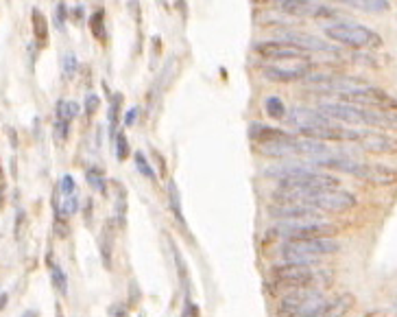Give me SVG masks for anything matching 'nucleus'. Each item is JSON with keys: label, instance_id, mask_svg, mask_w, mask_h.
Segmentation results:
<instances>
[{"label": "nucleus", "instance_id": "obj_1", "mask_svg": "<svg viewBox=\"0 0 397 317\" xmlns=\"http://www.w3.org/2000/svg\"><path fill=\"white\" fill-rule=\"evenodd\" d=\"M341 252V243L332 236L323 238H306V241H284L282 245V258L291 263H306L316 265L323 256H330Z\"/></svg>", "mask_w": 397, "mask_h": 317}, {"label": "nucleus", "instance_id": "obj_2", "mask_svg": "<svg viewBox=\"0 0 397 317\" xmlns=\"http://www.w3.org/2000/svg\"><path fill=\"white\" fill-rule=\"evenodd\" d=\"M326 38L332 40L334 44L349 46V49H378V46H382L380 33H376L369 26L349 22V20L326 26Z\"/></svg>", "mask_w": 397, "mask_h": 317}, {"label": "nucleus", "instance_id": "obj_3", "mask_svg": "<svg viewBox=\"0 0 397 317\" xmlns=\"http://www.w3.org/2000/svg\"><path fill=\"white\" fill-rule=\"evenodd\" d=\"M271 278H273V283L284 285V287L306 289V287H314L316 283H321L323 278L330 280V273L316 269L314 265L284 261V263L273 265V269H271Z\"/></svg>", "mask_w": 397, "mask_h": 317}, {"label": "nucleus", "instance_id": "obj_4", "mask_svg": "<svg viewBox=\"0 0 397 317\" xmlns=\"http://www.w3.org/2000/svg\"><path fill=\"white\" fill-rule=\"evenodd\" d=\"M328 298L314 287L295 289L279 302V317H321Z\"/></svg>", "mask_w": 397, "mask_h": 317}, {"label": "nucleus", "instance_id": "obj_5", "mask_svg": "<svg viewBox=\"0 0 397 317\" xmlns=\"http://www.w3.org/2000/svg\"><path fill=\"white\" fill-rule=\"evenodd\" d=\"M339 228L323 219H297V221H277L271 230L273 236L284 241H306V238H323L336 234Z\"/></svg>", "mask_w": 397, "mask_h": 317}, {"label": "nucleus", "instance_id": "obj_6", "mask_svg": "<svg viewBox=\"0 0 397 317\" xmlns=\"http://www.w3.org/2000/svg\"><path fill=\"white\" fill-rule=\"evenodd\" d=\"M306 88L310 92H321V94H336L339 99L358 90V88H365L369 86L365 79L360 77H349V75H330V73H310L304 79Z\"/></svg>", "mask_w": 397, "mask_h": 317}, {"label": "nucleus", "instance_id": "obj_7", "mask_svg": "<svg viewBox=\"0 0 397 317\" xmlns=\"http://www.w3.org/2000/svg\"><path fill=\"white\" fill-rule=\"evenodd\" d=\"M304 203L316 208L319 213H330V215H345L356 208L358 197L351 191L343 188H330V191H319L312 197H308Z\"/></svg>", "mask_w": 397, "mask_h": 317}, {"label": "nucleus", "instance_id": "obj_8", "mask_svg": "<svg viewBox=\"0 0 397 317\" xmlns=\"http://www.w3.org/2000/svg\"><path fill=\"white\" fill-rule=\"evenodd\" d=\"M339 101H347L354 103L358 108H369V110H384V112H397V99L376 86H365V88H358L345 96H341Z\"/></svg>", "mask_w": 397, "mask_h": 317}, {"label": "nucleus", "instance_id": "obj_9", "mask_svg": "<svg viewBox=\"0 0 397 317\" xmlns=\"http://www.w3.org/2000/svg\"><path fill=\"white\" fill-rule=\"evenodd\" d=\"M349 175H354V178L363 180V182H369L373 186H393V184H397V168L380 164V162L354 160L351 168H349Z\"/></svg>", "mask_w": 397, "mask_h": 317}, {"label": "nucleus", "instance_id": "obj_10", "mask_svg": "<svg viewBox=\"0 0 397 317\" xmlns=\"http://www.w3.org/2000/svg\"><path fill=\"white\" fill-rule=\"evenodd\" d=\"M321 114H326L330 121L334 123H343V125H360L363 127L365 123V108H358L354 103L347 101H326V103H319L316 108Z\"/></svg>", "mask_w": 397, "mask_h": 317}, {"label": "nucleus", "instance_id": "obj_11", "mask_svg": "<svg viewBox=\"0 0 397 317\" xmlns=\"http://www.w3.org/2000/svg\"><path fill=\"white\" fill-rule=\"evenodd\" d=\"M279 11L293 16V18H310V20H330L336 18L339 11L323 5V3H314V0H282L277 5Z\"/></svg>", "mask_w": 397, "mask_h": 317}, {"label": "nucleus", "instance_id": "obj_12", "mask_svg": "<svg viewBox=\"0 0 397 317\" xmlns=\"http://www.w3.org/2000/svg\"><path fill=\"white\" fill-rule=\"evenodd\" d=\"M356 145L363 151L376 154V156H395L397 154V138L388 136L386 131L360 129V138Z\"/></svg>", "mask_w": 397, "mask_h": 317}, {"label": "nucleus", "instance_id": "obj_13", "mask_svg": "<svg viewBox=\"0 0 397 317\" xmlns=\"http://www.w3.org/2000/svg\"><path fill=\"white\" fill-rule=\"evenodd\" d=\"M269 217L277 219V221H297V219H321V213L316 208L301 203V201H293V203H282L275 201L273 206H269Z\"/></svg>", "mask_w": 397, "mask_h": 317}, {"label": "nucleus", "instance_id": "obj_14", "mask_svg": "<svg viewBox=\"0 0 397 317\" xmlns=\"http://www.w3.org/2000/svg\"><path fill=\"white\" fill-rule=\"evenodd\" d=\"M279 40L286 42V44H293L306 53H328V55H341V49L321 40V38H314V35H308V33H293V31H286L279 35Z\"/></svg>", "mask_w": 397, "mask_h": 317}, {"label": "nucleus", "instance_id": "obj_15", "mask_svg": "<svg viewBox=\"0 0 397 317\" xmlns=\"http://www.w3.org/2000/svg\"><path fill=\"white\" fill-rule=\"evenodd\" d=\"M288 123L295 125L301 134L308 131V129H316V127H326V125H332L334 121H330L326 114H321L319 110L314 108H304V105H297V108H291L286 114Z\"/></svg>", "mask_w": 397, "mask_h": 317}, {"label": "nucleus", "instance_id": "obj_16", "mask_svg": "<svg viewBox=\"0 0 397 317\" xmlns=\"http://www.w3.org/2000/svg\"><path fill=\"white\" fill-rule=\"evenodd\" d=\"M256 51H258L264 59H279V61H284V59H306V57H308L306 51H301V49H297V46H293V44H286V42H282V40L262 42V44L256 46Z\"/></svg>", "mask_w": 397, "mask_h": 317}, {"label": "nucleus", "instance_id": "obj_17", "mask_svg": "<svg viewBox=\"0 0 397 317\" xmlns=\"http://www.w3.org/2000/svg\"><path fill=\"white\" fill-rule=\"evenodd\" d=\"M308 75H310V66L308 64H297L293 68H284V66L269 64L264 68V77L267 79L282 81V84H291V81H297V79H306Z\"/></svg>", "mask_w": 397, "mask_h": 317}, {"label": "nucleus", "instance_id": "obj_18", "mask_svg": "<svg viewBox=\"0 0 397 317\" xmlns=\"http://www.w3.org/2000/svg\"><path fill=\"white\" fill-rule=\"evenodd\" d=\"M363 127L376 129V131H397V112H384V110H369L365 108V123Z\"/></svg>", "mask_w": 397, "mask_h": 317}, {"label": "nucleus", "instance_id": "obj_19", "mask_svg": "<svg viewBox=\"0 0 397 317\" xmlns=\"http://www.w3.org/2000/svg\"><path fill=\"white\" fill-rule=\"evenodd\" d=\"M291 134H286L284 129H277V127H271V125H262V123H251L249 127V138L258 143L260 147L262 145H271V143H279V140L288 138Z\"/></svg>", "mask_w": 397, "mask_h": 317}, {"label": "nucleus", "instance_id": "obj_20", "mask_svg": "<svg viewBox=\"0 0 397 317\" xmlns=\"http://www.w3.org/2000/svg\"><path fill=\"white\" fill-rule=\"evenodd\" d=\"M354 306H356V298L351 293H339L334 298H328L321 317H345Z\"/></svg>", "mask_w": 397, "mask_h": 317}, {"label": "nucleus", "instance_id": "obj_21", "mask_svg": "<svg viewBox=\"0 0 397 317\" xmlns=\"http://www.w3.org/2000/svg\"><path fill=\"white\" fill-rule=\"evenodd\" d=\"M339 3L358 9V11H367V14H384L391 9L388 0H339Z\"/></svg>", "mask_w": 397, "mask_h": 317}, {"label": "nucleus", "instance_id": "obj_22", "mask_svg": "<svg viewBox=\"0 0 397 317\" xmlns=\"http://www.w3.org/2000/svg\"><path fill=\"white\" fill-rule=\"evenodd\" d=\"M31 24H33V35H35V40H38L40 46H46L48 44V20L46 16L40 11V9H33L31 11Z\"/></svg>", "mask_w": 397, "mask_h": 317}, {"label": "nucleus", "instance_id": "obj_23", "mask_svg": "<svg viewBox=\"0 0 397 317\" xmlns=\"http://www.w3.org/2000/svg\"><path fill=\"white\" fill-rule=\"evenodd\" d=\"M98 250H100V261L107 269H112V250H114V236L110 232V223L105 226L98 238Z\"/></svg>", "mask_w": 397, "mask_h": 317}, {"label": "nucleus", "instance_id": "obj_24", "mask_svg": "<svg viewBox=\"0 0 397 317\" xmlns=\"http://www.w3.org/2000/svg\"><path fill=\"white\" fill-rule=\"evenodd\" d=\"M90 31L92 35L98 40V42H105L107 40V29H105V11L103 9H96L92 16H90Z\"/></svg>", "mask_w": 397, "mask_h": 317}, {"label": "nucleus", "instance_id": "obj_25", "mask_svg": "<svg viewBox=\"0 0 397 317\" xmlns=\"http://www.w3.org/2000/svg\"><path fill=\"white\" fill-rule=\"evenodd\" d=\"M81 110V105L77 101H59L57 103V121H66L70 123L72 119H75Z\"/></svg>", "mask_w": 397, "mask_h": 317}, {"label": "nucleus", "instance_id": "obj_26", "mask_svg": "<svg viewBox=\"0 0 397 317\" xmlns=\"http://www.w3.org/2000/svg\"><path fill=\"white\" fill-rule=\"evenodd\" d=\"M264 112H267L271 119H284V116L288 114L286 103H284L279 96H269V99L264 101Z\"/></svg>", "mask_w": 397, "mask_h": 317}, {"label": "nucleus", "instance_id": "obj_27", "mask_svg": "<svg viewBox=\"0 0 397 317\" xmlns=\"http://www.w3.org/2000/svg\"><path fill=\"white\" fill-rule=\"evenodd\" d=\"M168 201H170V208H172L175 217L184 223V213H182V195H179V191H177V184H175V182H168Z\"/></svg>", "mask_w": 397, "mask_h": 317}, {"label": "nucleus", "instance_id": "obj_28", "mask_svg": "<svg viewBox=\"0 0 397 317\" xmlns=\"http://www.w3.org/2000/svg\"><path fill=\"white\" fill-rule=\"evenodd\" d=\"M135 160V166H138V171L144 175V178L147 180H155V171H153V166H151V162L147 160V156H144L142 151H135V156H133Z\"/></svg>", "mask_w": 397, "mask_h": 317}, {"label": "nucleus", "instance_id": "obj_29", "mask_svg": "<svg viewBox=\"0 0 397 317\" xmlns=\"http://www.w3.org/2000/svg\"><path fill=\"white\" fill-rule=\"evenodd\" d=\"M61 66H63V77L66 79H72L77 75V70H79V59L75 53H66L63 59H61Z\"/></svg>", "mask_w": 397, "mask_h": 317}, {"label": "nucleus", "instance_id": "obj_30", "mask_svg": "<svg viewBox=\"0 0 397 317\" xmlns=\"http://www.w3.org/2000/svg\"><path fill=\"white\" fill-rule=\"evenodd\" d=\"M51 276H53V283H55L57 291H59L61 296H66V293H68V280H66L63 269H61L59 265H51Z\"/></svg>", "mask_w": 397, "mask_h": 317}, {"label": "nucleus", "instance_id": "obj_31", "mask_svg": "<svg viewBox=\"0 0 397 317\" xmlns=\"http://www.w3.org/2000/svg\"><path fill=\"white\" fill-rule=\"evenodd\" d=\"M172 254H175V261H177V271H179V278H182V285L186 287V293H188V291H190V276H188V267H186L184 256L179 254L177 248L172 250Z\"/></svg>", "mask_w": 397, "mask_h": 317}, {"label": "nucleus", "instance_id": "obj_32", "mask_svg": "<svg viewBox=\"0 0 397 317\" xmlns=\"http://www.w3.org/2000/svg\"><path fill=\"white\" fill-rule=\"evenodd\" d=\"M86 178H88V184H90L94 191L105 193V180H103V173H100L98 168H88Z\"/></svg>", "mask_w": 397, "mask_h": 317}, {"label": "nucleus", "instance_id": "obj_33", "mask_svg": "<svg viewBox=\"0 0 397 317\" xmlns=\"http://www.w3.org/2000/svg\"><path fill=\"white\" fill-rule=\"evenodd\" d=\"M120 103H123V94H114V99H112V108H110V127H112V136H114V131H116V125H118Z\"/></svg>", "mask_w": 397, "mask_h": 317}, {"label": "nucleus", "instance_id": "obj_34", "mask_svg": "<svg viewBox=\"0 0 397 317\" xmlns=\"http://www.w3.org/2000/svg\"><path fill=\"white\" fill-rule=\"evenodd\" d=\"M72 193H79L77 184H75V180H72V175H63L59 186H57V195H72Z\"/></svg>", "mask_w": 397, "mask_h": 317}, {"label": "nucleus", "instance_id": "obj_35", "mask_svg": "<svg viewBox=\"0 0 397 317\" xmlns=\"http://www.w3.org/2000/svg\"><path fill=\"white\" fill-rule=\"evenodd\" d=\"M116 158L120 162L129 158V143H127V136L125 134H116Z\"/></svg>", "mask_w": 397, "mask_h": 317}, {"label": "nucleus", "instance_id": "obj_36", "mask_svg": "<svg viewBox=\"0 0 397 317\" xmlns=\"http://www.w3.org/2000/svg\"><path fill=\"white\" fill-rule=\"evenodd\" d=\"M66 20H68V7H66V3H59L57 9H55V24H57L59 31L66 29Z\"/></svg>", "mask_w": 397, "mask_h": 317}, {"label": "nucleus", "instance_id": "obj_37", "mask_svg": "<svg viewBox=\"0 0 397 317\" xmlns=\"http://www.w3.org/2000/svg\"><path fill=\"white\" fill-rule=\"evenodd\" d=\"M116 213H118V223L125 226V213H127V203H125V193L120 188L118 193V201H116Z\"/></svg>", "mask_w": 397, "mask_h": 317}, {"label": "nucleus", "instance_id": "obj_38", "mask_svg": "<svg viewBox=\"0 0 397 317\" xmlns=\"http://www.w3.org/2000/svg\"><path fill=\"white\" fill-rule=\"evenodd\" d=\"M98 108H100V99L96 94H88V99H86V114L92 116Z\"/></svg>", "mask_w": 397, "mask_h": 317}, {"label": "nucleus", "instance_id": "obj_39", "mask_svg": "<svg viewBox=\"0 0 397 317\" xmlns=\"http://www.w3.org/2000/svg\"><path fill=\"white\" fill-rule=\"evenodd\" d=\"M68 127H70V123L57 121V125H55V136H57V140H66V138H68Z\"/></svg>", "mask_w": 397, "mask_h": 317}, {"label": "nucleus", "instance_id": "obj_40", "mask_svg": "<svg viewBox=\"0 0 397 317\" xmlns=\"http://www.w3.org/2000/svg\"><path fill=\"white\" fill-rule=\"evenodd\" d=\"M182 317H201V311H199L197 304L186 302V308H184V315H182Z\"/></svg>", "mask_w": 397, "mask_h": 317}, {"label": "nucleus", "instance_id": "obj_41", "mask_svg": "<svg viewBox=\"0 0 397 317\" xmlns=\"http://www.w3.org/2000/svg\"><path fill=\"white\" fill-rule=\"evenodd\" d=\"M110 315H114V317H127V306H123V304H114V306L110 308Z\"/></svg>", "mask_w": 397, "mask_h": 317}, {"label": "nucleus", "instance_id": "obj_42", "mask_svg": "<svg viewBox=\"0 0 397 317\" xmlns=\"http://www.w3.org/2000/svg\"><path fill=\"white\" fill-rule=\"evenodd\" d=\"M135 119H138V108H131V110L125 114V125H127V127H131V125L135 123Z\"/></svg>", "mask_w": 397, "mask_h": 317}, {"label": "nucleus", "instance_id": "obj_43", "mask_svg": "<svg viewBox=\"0 0 397 317\" xmlns=\"http://www.w3.org/2000/svg\"><path fill=\"white\" fill-rule=\"evenodd\" d=\"M129 7H131V11H133L135 22H140V7H138V0H129Z\"/></svg>", "mask_w": 397, "mask_h": 317}, {"label": "nucleus", "instance_id": "obj_44", "mask_svg": "<svg viewBox=\"0 0 397 317\" xmlns=\"http://www.w3.org/2000/svg\"><path fill=\"white\" fill-rule=\"evenodd\" d=\"M7 304V293H0V308Z\"/></svg>", "mask_w": 397, "mask_h": 317}, {"label": "nucleus", "instance_id": "obj_45", "mask_svg": "<svg viewBox=\"0 0 397 317\" xmlns=\"http://www.w3.org/2000/svg\"><path fill=\"white\" fill-rule=\"evenodd\" d=\"M360 317H378V311H371V313H365V315H360Z\"/></svg>", "mask_w": 397, "mask_h": 317}, {"label": "nucleus", "instance_id": "obj_46", "mask_svg": "<svg viewBox=\"0 0 397 317\" xmlns=\"http://www.w3.org/2000/svg\"><path fill=\"white\" fill-rule=\"evenodd\" d=\"M57 317H63V313H61V306L57 304Z\"/></svg>", "mask_w": 397, "mask_h": 317}, {"label": "nucleus", "instance_id": "obj_47", "mask_svg": "<svg viewBox=\"0 0 397 317\" xmlns=\"http://www.w3.org/2000/svg\"><path fill=\"white\" fill-rule=\"evenodd\" d=\"M0 188H3V168H0Z\"/></svg>", "mask_w": 397, "mask_h": 317}, {"label": "nucleus", "instance_id": "obj_48", "mask_svg": "<svg viewBox=\"0 0 397 317\" xmlns=\"http://www.w3.org/2000/svg\"><path fill=\"white\" fill-rule=\"evenodd\" d=\"M395 317H397V313H395Z\"/></svg>", "mask_w": 397, "mask_h": 317}]
</instances>
